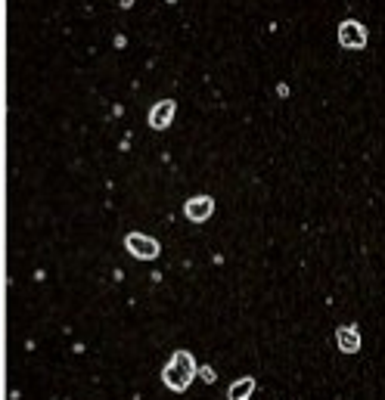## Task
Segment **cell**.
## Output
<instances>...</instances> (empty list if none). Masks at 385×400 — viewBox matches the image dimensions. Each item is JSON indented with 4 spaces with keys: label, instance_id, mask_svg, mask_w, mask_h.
I'll use <instances>...</instances> for the list:
<instances>
[{
    "label": "cell",
    "instance_id": "6da1fadb",
    "mask_svg": "<svg viewBox=\"0 0 385 400\" xmlns=\"http://www.w3.org/2000/svg\"><path fill=\"white\" fill-rule=\"evenodd\" d=\"M193 379H196L193 354H190V350H174L171 360L165 363V369H162V382H165V388H171L174 394H183Z\"/></svg>",
    "mask_w": 385,
    "mask_h": 400
},
{
    "label": "cell",
    "instance_id": "7a4b0ae2",
    "mask_svg": "<svg viewBox=\"0 0 385 400\" xmlns=\"http://www.w3.org/2000/svg\"><path fill=\"white\" fill-rule=\"evenodd\" d=\"M124 249L131 251L134 257H140V261H156V257H159V242L143 236V233H127V236H124Z\"/></svg>",
    "mask_w": 385,
    "mask_h": 400
},
{
    "label": "cell",
    "instance_id": "3957f363",
    "mask_svg": "<svg viewBox=\"0 0 385 400\" xmlns=\"http://www.w3.org/2000/svg\"><path fill=\"white\" fill-rule=\"evenodd\" d=\"M339 44L345 50H364L367 47V28L357 19H345L339 25Z\"/></svg>",
    "mask_w": 385,
    "mask_h": 400
},
{
    "label": "cell",
    "instance_id": "277c9868",
    "mask_svg": "<svg viewBox=\"0 0 385 400\" xmlns=\"http://www.w3.org/2000/svg\"><path fill=\"white\" fill-rule=\"evenodd\" d=\"M183 214H186V220H193V223L208 220V217L215 214V199L212 196H193V199H186Z\"/></svg>",
    "mask_w": 385,
    "mask_h": 400
},
{
    "label": "cell",
    "instance_id": "5b68a950",
    "mask_svg": "<svg viewBox=\"0 0 385 400\" xmlns=\"http://www.w3.org/2000/svg\"><path fill=\"white\" fill-rule=\"evenodd\" d=\"M174 112H177V102L174 100H162L153 105V112H149V127H156V131H165V127L171 124Z\"/></svg>",
    "mask_w": 385,
    "mask_h": 400
},
{
    "label": "cell",
    "instance_id": "8992f818",
    "mask_svg": "<svg viewBox=\"0 0 385 400\" xmlns=\"http://www.w3.org/2000/svg\"><path fill=\"white\" fill-rule=\"evenodd\" d=\"M335 345H339V350H345V354H357V350H360L357 326H339V329H335Z\"/></svg>",
    "mask_w": 385,
    "mask_h": 400
},
{
    "label": "cell",
    "instance_id": "52a82bcc",
    "mask_svg": "<svg viewBox=\"0 0 385 400\" xmlns=\"http://www.w3.org/2000/svg\"><path fill=\"white\" fill-rule=\"evenodd\" d=\"M255 375H242V379H236L230 385V391H227V400H249L252 391H255Z\"/></svg>",
    "mask_w": 385,
    "mask_h": 400
},
{
    "label": "cell",
    "instance_id": "ba28073f",
    "mask_svg": "<svg viewBox=\"0 0 385 400\" xmlns=\"http://www.w3.org/2000/svg\"><path fill=\"white\" fill-rule=\"evenodd\" d=\"M199 375H202V382H208V385H212V382L218 379V375H215V369H212V366H202V369H199Z\"/></svg>",
    "mask_w": 385,
    "mask_h": 400
}]
</instances>
